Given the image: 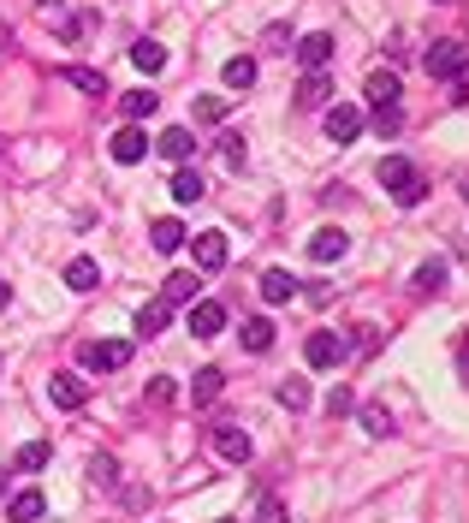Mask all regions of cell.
Returning <instances> with one entry per match:
<instances>
[{
	"label": "cell",
	"instance_id": "6da1fadb",
	"mask_svg": "<svg viewBox=\"0 0 469 523\" xmlns=\"http://www.w3.org/2000/svg\"><path fill=\"white\" fill-rule=\"evenodd\" d=\"M380 184L392 191L398 208H416V202H422V173H416L404 155H387V161H380Z\"/></svg>",
	"mask_w": 469,
	"mask_h": 523
},
{
	"label": "cell",
	"instance_id": "7a4b0ae2",
	"mask_svg": "<svg viewBox=\"0 0 469 523\" xmlns=\"http://www.w3.org/2000/svg\"><path fill=\"white\" fill-rule=\"evenodd\" d=\"M464 66H469L464 42H434L428 48V78H464Z\"/></svg>",
	"mask_w": 469,
	"mask_h": 523
},
{
	"label": "cell",
	"instance_id": "3957f363",
	"mask_svg": "<svg viewBox=\"0 0 469 523\" xmlns=\"http://www.w3.org/2000/svg\"><path fill=\"white\" fill-rule=\"evenodd\" d=\"M48 399H54L59 410H83V404H90V381L72 375V369H59L54 381H48Z\"/></svg>",
	"mask_w": 469,
	"mask_h": 523
},
{
	"label": "cell",
	"instance_id": "277c9868",
	"mask_svg": "<svg viewBox=\"0 0 469 523\" xmlns=\"http://www.w3.org/2000/svg\"><path fill=\"white\" fill-rule=\"evenodd\" d=\"M78 357H83V369H125V363H131V345L125 340H90Z\"/></svg>",
	"mask_w": 469,
	"mask_h": 523
},
{
	"label": "cell",
	"instance_id": "5b68a950",
	"mask_svg": "<svg viewBox=\"0 0 469 523\" xmlns=\"http://www.w3.org/2000/svg\"><path fill=\"white\" fill-rule=\"evenodd\" d=\"M191 250H196V268H202V274H220V268H226V256H232L226 232H196Z\"/></svg>",
	"mask_w": 469,
	"mask_h": 523
},
{
	"label": "cell",
	"instance_id": "8992f818",
	"mask_svg": "<svg viewBox=\"0 0 469 523\" xmlns=\"http://www.w3.org/2000/svg\"><path fill=\"white\" fill-rule=\"evenodd\" d=\"M215 452H220L226 464H250V458H255V441H250L238 423H220V428H215Z\"/></svg>",
	"mask_w": 469,
	"mask_h": 523
},
{
	"label": "cell",
	"instance_id": "52a82bcc",
	"mask_svg": "<svg viewBox=\"0 0 469 523\" xmlns=\"http://www.w3.org/2000/svg\"><path fill=\"white\" fill-rule=\"evenodd\" d=\"M184 322H191V333H196V340H215L220 327H226V303H215V298H196Z\"/></svg>",
	"mask_w": 469,
	"mask_h": 523
},
{
	"label": "cell",
	"instance_id": "ba28073f",
	"mask_svg": "<svg viewBox=\"0 0 469 523\" xmlns=\"http://www.w3.org/2000/svg\"><path fill=\"white\" fill-rule=\"evenodd\" d=\"M107 155H113L119 167H137L143 155H149V137H143V125H125V131H113V143H107Z\"/></svg>",
	"mask_w": 469,
	"mask_h": 523
},
{
	"label": "cell",
	"instance_id": "9c48e42d",
	"mask_svg": "<svg viewBox=\"0 0 469 523\" xmlns=\"http://www.w3.org/2000/svg\"><path fill=\"white\" fill-rule=\"evenodd\" d=\"M345 351H351V345L339 340V333H309V345H303L309 369H332V363H345Z\"/></svg>",
	"mask_w": 469,
	"mask_h": 523
},
{
	"label": "cell",
	"instance_id": "30bf717a",
	"mask_svg": "<svg viewBox=\"0 0 469 523\" xmlns=\"http://www.w3.org/2000/svg\"><path fill=\"white\" fill-rule=\"evenodd\" d=\"M321 125H327L332 143H351L356 131H363V113H356L351 101H339V107H327V120H321Z\"/></svg>",
	"mask_w": 469,
	"mask_h": 523
},
{
	"label": "cell",
	"instance_id": "8fae6325",
	"mask_svg": "<svg viewBox=\"0 0 469 523\" xmlns=\"http://www.w3.org/2000/svg\"><path fill=\"white\" fill-rule=\"evenodd\" d=\"M297 60H303V72H327V60H332V36H327V30L303 36V42H297Z\"/></svg>",
	"mask_w": 469,
	"mask_h": 523
},
{
	"label": "cell",
	"instance_id": "7c38bea8",
	"mask_svg": "<svg viewBox=\"0 0 469 523\" xmlns=\"http://www.w3.org/2000/svg\"><path fill=\"white\" fill-rule=\"evenodd\" d=\"M345 250H351V238H345L339 226H321V232L309 238V262H339Z\"/></svg>",
	"mask_w": 469,
	"mask_h": 523
},
{
	"label": "cell",
	"instance_id": "4fadbf2b",
	"mask_svg": "<svg viewBox=\"0 0 469 523\" xmlns=\"http://www.w3.org/2000/svg\"><path fill=\"white\" fill-rule=\"evenodd\" d=\"M155 149L167 155V161H178V167H184V161L196 155V137H191V125H173V131H160V143H155Z\"/></svg>",
	"mask_w": 469,
	"mask_h": 523
},
{
	"label": "cell",
	"instance_id": "5bb4252c",
	"mask_svg": "<svg viewBox=\"0 0 469 523\" xmlns=\"http://www.w3.org/2000/svg\"><path fill=\"white\" fill-rule=\"evenodd\" d=\"M202 197H208V184H202V173L184 161V167L173 173V202H184V208H191V202H202Z\"/></svg>",
	"mask_w": 469,
	"mask_h": 523
},
{
	"label": "cell",
	"instance_id": "9a60e30c",
	"mask_svg": "<svg viewBox=\"0 0 469 523\" xmlns=\"http://www.w3.org/2000/svg\"><path fill=\"white\" fill-rule=\"evenodd\" d=\"M66 285H72V292H96V285H101V268L90 256H72V262H66Z\"/></svg>",
	"mask_w": 469,
	"mask_h": 523
},
{
	"label": "cell",
	"instance_id": "2e32d148",
	"mask_svg": "<svg viewBox=\"0 0 469 523\" xmlns=\"http://www.w3.org/2000/svg\"><path fill=\"white\" fill-rule=\"evenodd\" d=\"M262 298H268V303H292L297 298V280L285 274V268H268V274H262Z\"/></svg>",
	"mask_w": 469,
	"mask_h": 523
},
{
	"label": "cell",
	"instance_id": "e0dca14e",
	"mask_svg": "<svg viewBox=\"0 0 469 523\" xmlns=\"http://www.w3.org/2000/svg\"><path fill=\"white\" fill-rule=\"evenodd\" d=\"M42 511H48V500H42L36 488H24V494H12V505H6V518H12V523H36Z\"/></svg>",
	"mask_w": 469,
	"mask_h": 523
},
{
	"label": "cell",
	"instance_id": "ac0fdd59",
	"mask_svg": "<svg viewBox=\"0 0 469 523\" xmlns=\"http://www.w3.org/2000/svg\"><path fill=\"white\" fill-rule=\"evenodd\" d=\"M149 244H155L160 256H173L178 244H184V226H178V221H173V215H160V221H155V226H149Z\"/></svg>",
	"mask_w": 469,
	"mask_h": 523
},
{
	"label": "cell",
	"instance_id": "d6986e66",
	"mask_svg": "<svg viewBox=\"0 0 469 523\" xmlns=\"http://www.w3.org/2000/svg\"><path fill=\"white\" fill-rule=\"evenodd\" d=\"M119 107H125V120H131V125H143V120H155L160 96H149V90H131V96H119Z\"/></svg>",
	"mask_w": 469,
	"mask_h": 523
},
{
	"label": "cell",
	"instance_id": "ffe728a7",
	"mask_svg": "<svg viewBox=\"0 0 469 523\" xmlns=\"http://www.w3.org/2000/svg\"><path fill=\"white\" fill-rule=\"evenodd\" d=\"M167 316H173V303H167V298L143 303V309H137V333H143V340H155L160 327H167Z\"/></svg>",
	"mask_w": 469,
	"mask_h": 523
},
{
	"label": "cell",
	"instance_id": "44dd1931",
	"mask_svg": "<svg viewBox=\"0 0 469 523\" xmlns=\"http://www.w3.org/2000/svg\"><path fill=\"white\" fill-rule=\"evenodd\" d=\"M327 96H332L327 72H309V78L297 83V107H327Z\"/></svg>",
	"mask_w": 469,
	"mask_h": 523
},
{
	"label": "cell",
	"instance_id": "7402d4cb",
	"mask_svg": "<svg viewBox=\"0 0 469 523\" xmlns=\"http://www.w3.org/2000/svg\"><path fill=\"white\" fill-rule=\"evenodd\" d=\"M131 60H137V72H149V78H155L160 66H167V48H160V42H131Z\"/></svg>",
	"mask_w": 469,
	"mask_h": 523
},
{
	"label": "cell",
	"instance_id": "603a6c76",
	"mask_svg": "<svg viewBox=\"0 0 469 523\" xmlns=\"http://www.w3.org/2000/svg\"><path fill=\"white\" fill-rule=\"evenodd\" d=\"M369 101L374 107H398V78L392 72H369Z\"/></svg>",
	"mask_w": 469,
	"mask_h": 523
},
{
	"label": "cell",
	"instance_id": "cb8c5ba5",
	"mask_svg": "<svg viewBox=\"0 0 469 523\" xmlns=\"http://www.w3.org/2000/svg\"><path fill=\"white\" fill-rule=\"evenodd\" d=\"M59 78L78 83V90H90V96H107V78H101V72H90V66H59Z\"/></svg>",
	"mask_w": 469,
	"mask_h": 523
},
{
	"label": "cell",
	"instance_id": "d4e9b609",
	"mask_svg": "<svg viewBox=\"0 0 469 523\" xmlns=\"http://www.w3.org/2000/svg\"><path fill=\"white\" fill-rule=\"evenodd\" d=\"M268 345H274V322H268V316H250V322H244V351H268Z\"/></svg>",
	"mask_w": 469,
	"mask_h": 523
},
{
	"label": "cell",
	"instance_id": "484cf974",
	"mask_svg": "<svg viewBox=\"0 0 469 523\" xmlns=\"http://www.w3.org/2000/svg\"><path fill=\"white\" fill-rule=\"evenodd\" d=\"M220 386H226V375H220V369H202V375L191 381V399H196V404H215Z\"/></svg>",
	"mask_w": 469,
	"mask_h": 523
},
{
	"label": "cell",
	"instance_id": "4316f807",
	"mask_svg": "<svg viewBox=\"0 0 469 523\" xmlns=\"http://www.w3.org/2000/svg\"><path fill=\"white\" fill-rule=\"evenodd\" d=\"M220 78H226V90H250V83H255V60H250V54H238V60H226Z\"/></svg>",
	"mask_w": 469,
	"mask_h": 523
},
{
	"label": "cell",
	"instance_id": "83f0119b",
	"mask_svg": "<svg viewBox=\"0 0 469 523\" xmlns=\"http://www.w3.org/2000/svg\"><path fill=\"white\" fill-rule=\"evenodd\" d=\"M356 417H363V428H369L374 441H387V434H392V410H387V404H363Z\"/></svg>",
	"mask_w": 469,
	"mask_h": 523
},
{
	"label": "cell",
	"instance_id": "f1b7e54d",
	"mask_svg": "<svg viewBox=\"0 0 469 523\" xmlns=\"http://www.w3.org/2000/svg\"><path fill=\"white\" fill-rule=\"evenodd\" d=\"M48 458H54V446L30 441V446H19V458H12V464H19V470H48Z\"/></svg>",
	"mask_w": 469,
	"mask_h": 523
},
{
	"label": "cell",
	"instance_id": "f546056e",
	"mask_svg": "<svg viewBox=\"0 0 469 523\" xmlns=\"http://www.w3.org/2000/svg\"><path fill=\"white\" fill-rule=\"evenodd\" d=\"M160 298L167 303H196V274H173V280L160 285Z\"/></svg>",
	"mask_w": 469,
	"mask_h": 523
},
{
	"label": "cell",
	"instance_id": "4dcf8cb0",
	"mask_svg": "<svg viewBox=\"0 0 469 523\" xmlns=\"http://www.w3.org/2000/svg\"><path fill=\"white\" fill-rule=\"evenodd\" d=\"M279 404L285 410H309V381H279Z\"/></svg>",
	"mask_w": 469,
	"mask_h": 523
},
{
	"label": "cell",
	"instance_id": "1f68e13d",
	"mask_svg": "<svg viewBox=\"0 0 469 523\" xmlns=\"http://www.w3.org/2000/svg\"><path fill=\"white\" fill-rule=\"evenodd\" d=\"M90 482H101V488H113L119 482V464L101 452V458H90Z\"/></svg>",
	"mask_w": 469,
	"mask_h": 523
},
{
	"label": "cell",
	"instance_id": "d6a6232c",
	"mask_svg": "<svg viewBox=\"0 0 469 523\" xmlns=\"http://www.w3.org/2000/svg\"><path fill=\"white\" fill-rule=\"evenodd\" d=\"M255 523H292V511H285V500H274V494H268V500L255 505Z\"/></svg>",
	"mask_w": 469,
	"mask_h": 523
},
{
	"label": "cell",
	"instance_id": "836d02e7",
	"mask_svg": "<svg viewBox=\"0 0 469 523\" xmlns=\"http://www.w3.org/2000/svg\"><path fill=\"white\" fill-rule=\"evenodd\" d=\"M196 120H202V125L226 120V96H202V101H196Z\"/></svg>",
	"mask_w": 469,
	"mask_h": 523
},
{
	"label": "cell",
	"instance_id": "e575fe53",
	"mask_svg": "<svg viewBox=\"0 0 469 523\" xmlns=\"http://www.w3.org/2000/svg\"><path fill=\"white\" fill-rule=\"evenodd\" d=\"M416 285H422V292H440V285H446V262H422Z\"/></svg>",
	"mask_w": 469,
	"mask_h": 523
},
{
	"label": "cell",
	"instance_id": "d590c367",
	"mask_svg": "<svg viewBox=\"0 0 469 523\" xmlns=\"http://www.w3.org/2000/svg\"><path fill=\"white\" fill-rule=\"evenodd\" d=\"M220 161L232 173H244V137H220Z\"/></svg>",
	"mask_w": 469,
	"mask_h": 523
},
{
	"label": "cell",
	"instance_id": "8d00e7d4",
	"mask_svg": "<svg viewBox=\"0 0 469 523\" xmlns=\"http://www.w3.org/2000/svg\"><path fill=\"white\" fill-rule=\"evenodd\" d=\"M398 125H404V113H398V107H374V131H380V137H392Z\"/></svg>",
	"mask_w": 469,
	"mask_h": 523
},
{
	"label": "cell",
	"instance_id": "74e56055",
	"mask_svg": "<svg viewBox=\"0 0 469 523\" xmlns=\"http://www.w3.org/2000/svg\"><path fill=\"white\" fill-rule=\"evenodd\" d=\"M327 410H332V417H345V410H356V399H351V386H332V399H327Z\"/></svg>",
	"mask_w": 469,
	"mask_h": 523
},
{
	"label": "cell",
	"instance_id": "f35d334b",
	"mask_svg": "<svg viewBox=\"0 0 469 523\" xmlns=\"http://www.w3.org/2000/svg\"><path fill=\"white\" fill-rule=\"evenodd\" d=\"M262 42H268L274 54H285V42H292V30H285V24H274V30H268V36H262Z\"/></svg>",
	"mask_w": 469,
	"mask_h": 523
},
{
	"label": "cell",
	"instance_id": "ab89813d",
	"mask_svg": "<svg viewBox=\"0 0 469 523\" xmlns=\"http://www.w3.org/2000/svg\"><path fill=\"white\" fill-rule=\"evenodd\" d=\"M149 399L167 404V399H173V381H167V375H155V381H149Z\"/></svg>",
	"mask_w": 469,
	"mask_h": 523
},
{
	"label": "cell",
	"instance_id": "60d3db41",
	"mask_svg": "<svg viewBox=\"0 0 469 523\" xmlns=\"http://www.w3.org/2000/svg\"><path fill=\"white\" fill-rule=\"evenodd\" d=\"M457 357H464V375H469V333H464V351H457Z\"/></svg>",
	"mask_w": 469,
	"mask_h": 523
},
{
	"label": "cell",
	"instance_id": "b9f144b4",
	"mask_svg": "<svg viewBox=\"0 0 469 523\" xmlns=\"http://www.w3.org/2000/svg\"><path fill=\"white\" fill-rule=\"evenodd\" d=\"M6 303H12V292H6V280H0V309H6Z\"/></svg>",
	"mask_w": 469,
	"mask_h": 523
},
{
	"label": "cell",
	"instance_id": "7bdbcfd3",
	"mask_svg": "<svg viewBox=\"0 0 469 523\" xmlns=\"http://www.w3.org/2000/svg\"><path fill=\"white\" fill-rule=\"evenodd\" d=\"M0 500H6V476H0Z\"/></svg>",
	"mask_w": 469,
	"mask_h": 523
},
{
	"label": "cell",
	"instance_id": "ee69618b",
	"mask_svg": "<svg viewBox=\"0 0 469 523\" xmlns=\"http://www.w3.org/2000/svg\"><path fill=\"white\" fill-rule=\"evenodd\" d=\"M220 523H232V518H220Z\"/></svg>",
	"mask_w": 469,
	"mask_h": 523
},
{
	"label": "cell",
	"instance_id": "f6af8a7d",
	"mask_svg": "<svg viewBox=\"0 0 469 523\" xmlns=\"http://www.w3.org/2000/svg\"><path fill=\"white\" fill-rule=\"evenodd\" d=\"M464 197H469V184H464Z\"/></svg>",
	"mask_w": 469,
	"mask_h": 523
}]
</instances>
